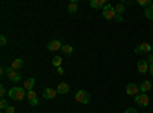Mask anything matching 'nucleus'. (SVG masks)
<instances>
[{
	"mask_svg": "<svg viewBox=\"0 0 153 113\" xmlns=\"http://www.w3.org/2000/svg\"><path fill=\"white\" fill-rule=\"evenodd\" d=\"M26 95L28 93L23 87H12V89H9V98L14 99V101H22V99H25Z\"/></svg>",
	"mask_w": 153,
	"mask_h": 113,
	"instance_id": "nucleus-1",
	"label": "nucleus"
},
{
	"mask_svg": "<svg viewBox=\"0 0 153 113\" xmlns=\"http://www.w3.org/2000/svg\"><path fill=\"white\" fill-rule=\"evenodd\" d=\"M103 17L106 18V20H113L115 17H117V12H115V6H112V5H106L104 8H103Z\"/></svg>",
	"mask_w": 153,
	"mask_h": 113,
	"instance_id": "nucleus-2",
	"label": "nucleus"
},
{
	"mask_svg": "<svg viewBox=\"0 0 153 113\" xmlns=\"http://www.w3.org/2000/svg\"><path fill=\"white\" fill-rule=\"evenodd\" d=\"M75 99H76V103L87 104L89 101H91V95H89L86 90H78V92L75 93Z\"/></svg>",
	"mask_w": 153,
	"mask_h": 113,
	"instance_id": "nucleus-3",
	"label": "nucleus"
},
{
	"mask_svg": "<svg viewBox=\"0 0 153 113\" xmlns=\"http://www.w3.org/2000/svg\"><path fill=\"white\" fill-rule=\"evenodd\" d=\"M135 103H136L138 106H141V107H147L149 103H150V98H149L146 93H138V95L135 96Z\"/></svg>",
	"mask_w": 153,
	"mask_h": 113,
	"instance_id": "nucleus-4",
	"label": "nucleus"
},
{
	"mask_svg": "<svg viewBox=\"0 0 153 113\" xmlns=\"http://www.w3.org/2000/svg\"><path fill=\"white\" fill-rule=\"evenodd\" d=\"M6 77H8L12 83H19V81L22 80V75H20L17 70H14L12 67H8V69H6Z\"/></svg>",
	"mask_w": 153,
	"mask_h": 113,
	"instance_id": "nucleus-5",
	"label": "nucleus"
},
{
	"mask_svg": "<svg viewBox=\"0 0 153 113\" xmlns=\"http://www.w3.org/2000/svg\"><path fill=\"white\" fill-rule=\"evenodd\" d=\"M152 49H153V47H152V44H149V43H141V44H138V46H136L135 52H136V54H141V52L150 54Z\"/></svg>",
	"mask_w": 153,
	"mask_h": 113,
	"instance_id": "nucleus-6",
	"label": "nucleus"
},
{
	"mask_svg": "<svg viewBox=\"0 0 153 113\" xmlns=\"http://www.w3.org/2000/svg\"><path fill=\"white\" fill-rule=\"evenodd\" d=\"M138 92H139V86H136V84H133V83L127 84V87H126V93H127V95H130V96H136V95H138Z\"/></svg>",
	"mask_w": 153,
	"mask_h": 113,
	"instance_id": "nucleus-7",
	"label": "nucleus"
},
{
	"mask_svg": "<svg viewBox=\"0 0 153 113\" xmlns=\"http://www.w3.org/2000/svg\"><path fill=\"white\" fill-rule=\"evenodd\" d=\"M61 47H63V43L60 41V40H51L49 43H48V49L49 51H61Z\"/></svg>",
	"mask_w": 153,
	"mask_h": 113,
	"instance_id": "nucleus-8",
	"label": "nucleus"
},
{
	"mask_svg": "<svg viewBox=\"0 0 153 113\" xmlns=\"http://www.w3.org/2000/svg\"><path fill=\"white\" fill-rule=\"evenodd\" d=\"M136 67H138V72L139 73H146L147 70H149V63H147V60H139L138 61V64H136Z\"/></svg>",
	"mask_w": 153,
	"mask_h": 113,
	"instance_id": "nucleus-9",
	"label": "nucleus"
},
{
	"mask_svg": "<svg viewBox=\"0 0 153 113\" xmlns=\"http://www.w3.org/2000/svg\"><path fill=\"white\" fill-rule=\"evenodd\" d=\"M57 89H51V87H48V89H45L43 90V98H46V99H54L55 96H57Z\"/></svg>",
	"mask_w": 153,
	"mask_h": 113,
	"instance_id": "nucleus-10",
	"label": "nucleus"
},
{
	"mask_svg": "<svg viewBox=\"0 0 153 113\" xmlns=\"http://www.w3.org/2000/svg\"><path fill=\"white\" fill-rule=\"evenodd\" d=\"M26 96H28V99H29V104H31V106H37V104H38V98H37V93H35L34 90H29Z\"/></svg>",
	"mask_w": 153,
	"mask_h": 113,
	"instance_id": "nucleus-11",
	"label": "nucleus"
},
{
	"mask_svg": "<svg viewBox=\"0 0 153 113\" xmlns=\"http://www.w3.org/2000/svg\"><path fill=\"white\" fill-rule=\"evenodd\" d=\"M150 89H152V83H150L149 80H144L141 84H139V92H143V93L149 92Z\"/></svg>",
	"mask_w": 153,
	"mask_h": 113,
	"instance_id": "nucleus-12",
	"label": "nucleus"
},
{
	"mask_svg": "<svg viewBox=\"0 0 153 113\" xmlns=\"http://www.w3.org/2000/svg\"><path fill=\"white\" fill-rule=\"evenodd\" d=\"M57 92H58L60 95H66V93L69 92V84H68V83H60L58 87H57Z\"/></svg>",
	"mask_w": 153,
	"mask_h": 113,
	"instance_id": "nucleus-13",
	"label": "nucleus"
},
{
	"mask_svg": "<svg viewBox=\"0 0 153 113\" xmlns=\"http://www.w3.org/2000/svg\"><path fill=\"white\" fill-rule=\"evenodd\" d=\"M107 3L104 2V0H91V6L95 8V9H103Z\"/></svg>",
	"mask_w": 153,
	"mask_h": 113,
	"instance_id": "nucleus-14",
	"label": "nucleus"
},
{
	"mask_svg": "<svg viewBox=\"0 0 153 113\" xmlns=\"http://www.w3.org/2000/svg\"><path fill=\"white\" fill-rule=\"evenodd\" d=\"M34 86H35V80L34 78H28L26 81H25V84H23V89L29 92V90L34 89Z\"/></svg>",
	"mask_w": 153,
	"mask_h": 113,
	"instance_id": "nucleus-15",
	"label": "nucleus"
},
{
	"mask_svg": "<svg viewBox=\"0 0 153 113\" xmlns=\"http://www.w3.org/2000/svg\"><path fill=\"white\" fill-rule=\"evenodd\" d=\"M9 67H12L14 70H17V69L23 67V60H22V58H16L14 61L11 63V66H9Z\"/></svg>",
	"mask_w": 153,
	"mask_h": 113,
	"instance_id": "nucleus-16",
	"label": "nucleus"
},
{
	"mask_svg": "<svg viewBox=\"0 0 153 113\" xmlns=\"http://www.w3.org/2000/svg\"><path fill=\"white\" fill-rule=\"evenodd\" d=\"M68 11H69V14H75V12L78 11V3H76V2H71L69 6H68Z\"/></svg>",
	"mask_w": 153,
	"mask_h": 113,
	"instance_id": "nucleus-17",
	"label": "nucleus"
},
{
	"mask_svg": "<svg viewBox=\"0 0 153 113\" xmlns=\"http://www.w3.org/2000/svg\"><path fill=\"white\" fill-rule=\"evenodd\" d=\"M61 52L65 54V55H71V54L74 52V47H72V46H69V44H63Z\"/></svg>",
	"mask_w": 153,
	"mask_h": 113,
	"instance_id": "nucleus-18",
	"label": "nucleus"
},
{
	"mask_svg": "<svg viewBox=\"0 0 153 113\" xmlns=\"http://www.w3.org/2000/svg\"><path fill=\"white\" fill-rule=\"evenodd\" d=\"M144 14H146V17H147L149 20H153V6H149V8H146Z\"/></svg>",
	"mask_w": 153,
	"mask_h": 113,
	"instance_id": "nucleus-19",
	"label": "nucleus"
},
{
	"mask_svg": "<svg viewBox=\"0 0 153 113\" xmlns=\"http://www.w3.org/2000/svg\"><path fill=\"white\" fill-rule=\"evenodd\" d=\"M139 6H144V8H149V6H152V2L150 0H138L136 2Z\"/></svg>",
	"mask_w": 153,
	"mask_h": 113,
	"instance_id": "nucleus-20",
	"label": "nucleus"
},
{
	"mask_svg": "<svg viewBox=\"0 0 153 113\" xmlns=\"http://www.w3.org/2000/svg\"><path fill=\"white\" fill-rule=\"evenodd\" d=\"M115 12H117V16H121L123 12H124V5L123 3L117 5V6H115Z\"/></svg>",
	"mask_w": 153,
	"mask_h": 113,
	"instance_id": "nucleus-21",
	"label": "nucleus"
},
{
	"mask_svg": "<svg viewBox=\"0 0 153 113\" xmlns=\"http://www.w3.org/2000/svg\"><path fill=\"white\" fill-rule=\"evenodd\" d=\"M61 63H63L61 57H54V60H52V64H54L55 67H60V66H61Z\"/></svg>",
	"mask_w": 153,
	"mask_h": 113,
	"instance_id": "nucleus-22",
	"label": "nucleus"
},
{
	"mask_svg": "<svg viewBox=\"0 0 153 113\" xmlns=\"http://www.w3.org/2000/svg\"><path fill=\"white\" fill-rule=\"evenodd\" d=\"M9 106H8V101L5 98H2V101H0V109H3V110H6Z\"/></svg>",
	"mask_w": 153,
	"mask_h": 113,
	"instance_id": "nucleus-23",
	"label": "nucleus"
},
{
	"mask_svg": "<svg viewBox=\"0 0 153 113\" xmlns=\"http://www.w3.org/2000/svg\"><path fill=\"white\" fill-rule=\"evenodd\" d=\"M6 43H8L6 37H5V35H0V44H2V46H6Z\"/></svg>",
	"mask_w": 153,
	"mask_h": 113,
	"instance_id": "nucleus-24",
	"label": "nucleus"
},
{
	"mask_svg": "<svg viewBox=\"0 0 153 113\" xmlns=\"http://www.w3.org/2000/svg\"><path fill=\"white\" fill-rule=\"evenodd\" d=\"M5 113H16V107H12V106H9L6 110H5Z\"/></svg>",
	"mask_w": 153,
	"mask_h": 113,
	"instance_id": "nucleus-25",
	"label": "nucleus"
},
{
	"mask_svg": "<svg viewBox=\"0 0 153 113\" xmlns=\"http://www.w3.org/2000/svg\"><path fill=\"white\" fill-rule=\"evenodd\" d=\"M147 63H149V66L153 64V54H149V57H147Z\"/></svg>",
	"mask_w": 153,
	"mask_h": 113,
	"instance_id": "nucleus-26",
	"label": "nucleus"
},
{
	"mask_svg": "<svg viewBox=\"0 0 153 113\" xmlns=\"http://www.w3.org/2000/svg\"><path fill=\"white\" fill-rule=\"evenodd\" d=\"M0 95H2V96H5V95H6V89H5L3 86H0Z\"/></svg>",
	"mask_w": 153,
	"mask_h": 113,
	"instance_id": "nucleus-27",
	"label": "nucleus"
},
{
	"mask_svg": "<svg viewBox=\"0 0 153 113\" xmlns=\"http://www.w3.org/2000/svg\"><path fill=\"white\" fill-rule=\"evenodd\" d=\"M57 73L58 75H63V73H65V70H63V67L60 66V67H57Z\"/></svg>",
	"mask_w": 153,
	"mask_h": 113,
	"instance_id": "nucleus-28",
	"label": "nucleus"
},
{
	"mask_svg": "<svg viewBox=\"0 0 153 113\" xmlns=\"http://www.w3.org/2000/svg\"><path fill=\"white\" fill-rule=\"evenodd\" d=\"M124 113H138V112H136L135 109H127V110H126Z\"/></svg>",
	"mask_w": 153,
	"mask_h": 113,
	"instance_id": "nucleus-29",
	"label": "nucleus"
},
{
	"mask_svg": "<svg viewBox=\"0 0 153 113\" xmlns=\"http://www.w3.org/2000/svg\"><path fill=\"white\" fill-rule=\"evenodd\" d=\"M115 20H117L118 23H121V21H123V17H121V16H117V17H115Z\"/></svg>",
	"mask_w": 153,
	"mask_h": 113,
	"instance_id": "nucleus-30",
	"label": "nucleus"
},
{
	"mask_svg": "<svg viewBox=\"0 0 153 113\" xmlns=\"http://www.w3.org/2000/svg\"><path fill=\"white\" fill-rule=\"evenodd\" d=\"M149 70H150V73H152V75H153V64H152V66H150V67H149Z\"/></svg>",
	"mask_w": 153,
	"mask_h": 113,
	"instance_id": "nucleus-31",
	"label": "nucleus"
},
{
	"mask_svg": "<svg viewBox=\"0 0 153 113\" xmlns=\"http://www.w3.org/2000/svg\"><path fill=\"white\" fill-rule=\"evenodd\" d=\"M144 113H149V112H144Z\"/></svg>",
	"mask_w": 153,
	"mask_h": 113,
	"instance_id": "nucleus-32",
	"label": "nucleus"
},
{
	"mask_svg": "<svg viewBox=\"0 0 153 113\" xmlns=\"http://www.w3.org/2000/svg\"><path fill=\"white\" fill-rule=\"evenodd\" d=\"M2 113H5V112H2Z\"/></svg>",
	"mask_w": 153,
	"mask_h": 113,
	"instance_id": "nucleus-33",
	"label": "nucleus"
},
{
	"mask_svg": "<svg viewBox=\"0 0 153 113\" xmlns=\"http://www.w3.org/2000/svg\"><path fill=\"white\" fill-rule=\"evenodd\" d=\"M152 47H153V44H152Z\"/></svg>",
	"mask_w": 153,
	"mask_h": 113,
	"instance_id": "nucleus-34",
	"label": "nucleus"
},
{
	"mask_svg": "<svg viewBox=\"0 0 153 113\" xmlns=\"http://www.w3.org/2000/svg\"><path fill=\"white\" fill-rule=\"evenodd\" d=\"M152 6H153V3H152Z\"/></svg>",
	"mask_w": 153,
	"mask_h": 113,
	"instance_id": "nucleus-35",
	"label": "nucleus"
}]
</instances>
